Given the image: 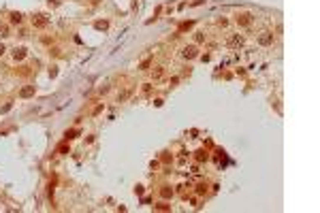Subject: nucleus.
<instances>
[{
  "instance_id": "obj_1",
  "label": "nucleus",
  "mask_w": 320,
  "mask_h": 213,
  "mask_svg": "<svg viewBox=\"0 0 320 213\" xmlns=\"http://www.w3.org/2000/svg\"><path fill=\"white\" fill-rule=\"evenodd\" d=\"M252 21H254V15L252 13H239V15H237V24H239V26H250Z\"/></svg>"
},
{
  "instance_id": "obj_2",
  "label": "nucleus",
  "mask_w": 320,
  "mask_h": 213,
  "mask_svg": "<svg viewBox=\"0 0 320 213\" xmlns=\"http://www.w3.org/2000/svg\"><path fill=\"white\" fill-rule=\"evenodd\" d=\"M47 24H49L47 15H34L32 17V26H34V28H45Z\"/></svg>"
},
{
  "instance_id": "obj_3",
  "label": "nucleus",
  "mask_w": 320,
  "mask_h": 213,
  "mask_svg": "<svg viewBox=\"0 0 320 213\" xmlns=\"http://www.w3.org/2000/svg\"><path fill=\"white\" fill-rule=\"evenodd\" d=\"M181 56H184L186 60H192V58H196V56H198V51H196V47H194V45H188V47H184Z\"/></svg>"
},
{
  "instance_id": "obj_4",
  "label": "nucleus",
  "mask_w": 320,
  "mask_h": 213,
  "mask_svg": "<svg viewBox=\"0 0 320 213\" xmlns=\"http://www.w3.org/2000/svg\"><path fill=\"white\" fill-rule=\"evenodd\" d=\"M19 96H22V98H30V96H34V85H26V87H22Z\"/></svg>"
},
{
  "instance_id": "obj_5",
  "label": "nucleus",
  "mask_w": 320,
  "mask_h": 213,
  "mask_svg": "<svg viewBox=\"0 0 320 213\" xmlns=\"http://www.w3.org/2000/svg\"><path fill=\"white\" fill-rule=\"evenodd\" d=\"M258 43H260V45H271V43H273V34H269V32H265L262 36L258 39Z\"/></svg>"
},
{
  "instance_id": "obj_6",
  "label": "nucleus",
  "mask_w": 320,
  "mask_h": 213,
  "mask_svg": "<svg viewBox=\"0 0 320 213\" xmlns=\"http://www.w3.org/2000/svg\"><path fill=\"white\" fill-rule=\"evenodd\" d=\"M26 58V49H15L13 51V60L17 62V60H24Z\"/></svg>"
},
{
  "instance_id": "obj_7",
  "label": "nucleus",
  "mask_w": 320,
  "mask_h": 213,
  "mask_svg": "<svg viewBox=\"0 0 320 213\" xmlns=\"http://www.w3.org/2000/svg\"><path fill=\"white\" fill-rule=\"evenodd\" d=\"M160 194H162V198H171V196H173V188H169V185H164V188L160 190Z\"/></svg>"
},
{
  "instance_id": "obj_8",
  "label": "nucleus",
  "mask_w": 320,
  "mask_h": 213,
  "mask_svg": "<svg viewBox=\"0 0 320 213\" xmlns=\"http://www.w3.org/2000/svg\"><path fill=\"white\" fill-rule=\"evenodd\" d=\"M241 43H243V39H241V36H233L231 41H228V45H231V47H239Z\"/></svg>"
},
{
  "instance_id": "obj_9",
  "label": "nucleus",
  "mask_w": 320,
  "mask_h": 213,
  "mask_svg": "<svg viewBox=\"0 0 320 213\" xmlns=\"http://www.w3.org/2000/svg\"><path fill=\"white\" fill-rule=\"evenodd\" d=\"M207 158L209 156H207L205 149H198V152H196V162H203V160H207Z\"/></svg>"
},
{
  "instance_id": "obj_10",
  "label": "nucleus",
  "mask_w": 320,
  "mask_h": 213,
  "mask_svg": "<svg viewBox=\"0 0 320 213\" xmlns=\"http://www.w3.org/2000/svg\"><path fill=\"white\" fill-rule=\"evenodd\" d=\"M22 21V13H11V24H19Z\"/></svg>"
},
{
  "instance_id": "obj_11",
  "label": "nucleus",
  "mask_w": 320,
  "mask_h": 213,
  "mask_svg": "<svg viewBox=\"0 0 320 213\" xmlns=\"http://www.w3.org/2000/svg\"><path fill=\"white\" fill-rule=\"evenodd\" d=\"M94 26H96V30H107V26H109V21H96Z\"/></svg>"
},
{
  "instance_id": "obj_12",
  "label": "nucleus",
  "mask_w": 320,
  "mask_h": 213,
  "mask_svg": "<svg viewBox=\"0 0 320 213\" xmlns=\"http://www.w3.org/2000/svg\"><path fill=\"white\" fill-rule=\"evenodd\" d=\"M156 209H158V211H169L171 207L167 205V202H158V205H156Z\"/></svg>"
},
{
  "instance_id": "obj_13",
  "label": "nucleus",
  "mask_w": 320,
  "mask_h": 213,
  "mask_svg": "<svg viewBox=\"0 0 320 213\" xmlns=\"http://www.w3.org/2000/svg\"><path fill=\"white\" fill-rule=\"evenodd\" d=\"M128 96H130V92H122L120 96H117V102H124V100L128 98Z\"/></svg>"
},
{
  "instance_id": "obj_14",
  "label": "nucleus",
  "mask_w": 320,
  "mask_h": 213,
  "mask_svg": "<svg viewBox=\"0 0 320 213\" xmlns=\"http://www.w3.org/2000/svg\"><path fill=\"white\" fill-rule=\"evenodd\" d=\"M188 28H192V21H184V24L179 26V30H181V32H184V30H188Z\"/></svg>"
},
{
  "instance_id": "obj_15",
  "label": "nucleus",
  "mask_w": 320,
  "mask_h": 213,
  "mask_svg": "<svg viewBox=\"0 0 320 213\" xmlns=\"http://www.w3.org/2000/svg\"><path fill=\"white\" fill-rule=\"evenodd\" d=\"M205 192H207V185H205V183H201L198 188H196V194H205Z\"/></svg>"
},
{
  "instance_id": "obj_16",
  "label": "nucleus",
  "mask_w": 320,
  "mask_h": 213,
  "mask_svg": "<svg viewBox=\"0 0 320 213\" xmlns=\"http://www.w3.org/2000/svg\"><path fill=\"white\" fill-rule=\"evenodd\" d=\"M194 39H196V43H203V41H205V34H203V32H196Z\"/></svg>"
},
{
  "instance_id": "obj_17",
  "label": "nucleus",
  "mask_w": 320,
  "mask_h": 213,
  "mask_svg": "<svg viewBox=\"0 0 320 213\" xmlns=\"http://www.w3.org/2000/svg\"><path fill=\"white\" fill-rule=\"evenodd\" d=\"M152 92V83H143V94H150Z\"/></svg>"
},
{
  "instance_id": "obj_18",
  "label": "nucleus",
  "mask_w": 320,
  "mask_h": 213,
  "mask_svg": "<svg viewBox=\"0 0 320 213\" xmlns=\"http://www.w3.org/2000/svg\"><path fill=\"white\" fill-rule=\"evenodd\" d=\"M162 77V68H156V73H154V79H160Z\"/></svg>"
},
{
  "instance_id": "obj_19",
  "label": "nucleus",
  "mask_w": 320,
  "mask_h": 213,
  "mask_svg": "<svg viewBox=\"0 0 320 213\" xmlns=\"http://www.w3.org/2000/svg\"><path fill=\"white\" fill-rule=\"evenodd\" d=\"M147 66H150V60H145L143 64H141V70H147Z\"/></svg>"
},
{
  "instance_id": "obj_20",
  "label": "nucleus",
  "mask_w": 320,
  "mask_h": 213,
  "mask_svg": "<svg viewBox=\"0 0 320 213\" xmlns=\"http://www.w3.org/2000/svg\"><path fill=\"white\" fill-rule=\"evenodd\" d=\"M60 2H62V0H49V4H51V6H58Z\"/></svg>"
},
{
  "instance_id": "obj_21",
  "label": "nucleus",
  "mask_w": 320,
  "mask_h": 213,
  "mask_svg": "<svg viewBox=\"0 0 320 213\" xmlns=\"http://www.w3.org/2000/svg\"><path fill=\"white\" fill-rule=\"evenodd\" d=\"M2 53H4V47H2V45H0V56H2Z\"/></svg>"
}]
</instances>
